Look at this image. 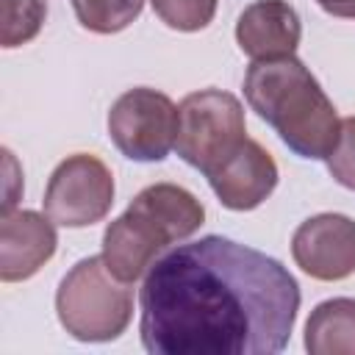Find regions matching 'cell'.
<instances>
[{
  "label": "cell",
  "instance_id": "14",
  "mask_svg": "<svg viewBox=\"0 0 355 355\" xmlns=\"http://www.w3.org/2000/svg\"><path fill=\"white\" fill-rule=\"evenodd\" d=\"M47 3L44 0H3V31L0 44L6 50L28 44L44 25Z\"/></svg>",
  "mask_w": 355,
  "mask_h": 355
},
{
  "label": "cell",
  "instance_id": "6",
  "mask_svg": "<svg viewBox=\"0 0 355 355\" xmlns=\"http://www.w3.org/2000/svg\"><path fill=\"white\" fill-rule=\"evenodd\" d=\"M108 136L130 161H164L175 147L178 105L158 89H128L108 111Z\"/></svg>",
  "mask_w": 355,
  "mask_h": 355
},
{
  "label": "cell",
  "instance_id": "16",
  "mask_svg": "<svg viewBox=\"0 0 355 355\" xmlns=\"http://www.w3.org/2000/svg\"><path fill=\"white\" fill-rule=\"evenodd\" d=\"M327 169L336 183L355 191V116H344L333 153L327 155Z\"/></svg>",
  "mask_w": 355,
  "mask_h": 355
},
{
  "label": "cell",
  "instance_id": "12",
  "mask_svg": "<svg viewBox=\"0 0 355 355\" xmlns=\"http://www.w3.org/2000/svg\"><path fill=\"white\" fill-rule=\"evenodd\" d=\"M311 355H355V300L333 297L319 302L305 322Z\"/></svg>",
  "mask_w": 355,
  "mask_h": 355
},
{
  "label": "cell",
  "instance_id": "5",
  "mask_svg": "<svg viewBox=\"0 0 355 355\" xmlns=\"http://www.w3.org/2000/svg\"><path fill=\"white\" fill-rule=\"evenodd\" d=\"M247 139L244 105L222 89H200L178 105V155L205 178L227 161Z\"/></svg>",
  "mask_w": 355,
  "mask_h": 355
},
{
  "label": "cell",
  "instance_id": "1",
  "mask_svg": "<svg viewBox=\"0 0 355 355\" xmlns=\"http://www.w3.org/2000/svg\"><path fill=\"white\" fill-rule=\"evenodd\" d=\"M294 275L272 255L202 236L161 255L139 291L150 355H275L300 311Z\"/></svg>",
  "mask_w": 355,
  "mask_h": 355
},
{
  "label": "cell",
  "instance_id": "17",
  "mask_svg": "<svg viewBox=\"0 0 355 355\" xmlns=\"http://www.w3.org/2000/svg\"><path fill=\"white\" fill-rule=\"evenodd\" d=\"M319 8H324L333 17H344V19H355V0H316Z\"/></svg>",
  "mask_w": 355,
  "mask_h": 355
},
{
  "label": "cell",
  "instance_id": "3",
  "mask_svg": "<svg viewBox=\"0 0 355 355\" xmlns=\"http://www.w3.org/2000/svg\"><path fill=\"white\" fill-rule=\"evenodd\" d=\"M205 222L202 202L178 183H153L141 189L122 216L103 233V261L125 283H136L158 255L200 230Z\"/></svg>",
  "mask_w": 355,
  "mask_h": 355
},
{
  "label": "cell",
  "instance_id": "11",
  "mask_svg": "<svg viewBox=\"0 0 355 355\" xmlns=\"http://www.w3.org/2000/svg\"><path fill=\"white\" fill-rule=\"evenodd\" d=\"M300 36V14L286 0H255L236 22V44L252 61L294 55Z\"/></svg>",
  "mask_w": 355,
  "mask_h": 355
},
{
  "label": "cell",
  "instance_id": "15",
  "mask_svg": "<svg viewBox=\"0 0 355 355\" xmlns=\"http://www.w3.org/2000/svg\"><path fill=\"white\" fill-rule=\"evenodd\" d=\"M150 3L164 25L191 33V31H202L214 19L219 0H150Z\"/></svg>",
  "mask_w": 355,
  "mask_h": 355
},
{
  "label": "cell",
  "instance_id": "9",
  "mask_svg": "<svg viewBox=\"0 0 355 355\" xmlns=\"http://www.w3.org/2000/svg\"><path fill=\"white\" fill-rule=\"evenodd\" d=\"M55 222L39 211H3L0 219V280L19 283L33 277L58 247Z\"/></svg>",
  "mask_w": 355,
  "mask_h": 355
},
{
  "label": "cell",
  "instance_id": "2",
  "mask_svg": "<svg viewBox=\"0 0 355 355\" xmlns=\"http://www.w3.org/2000/svg\"><path fill=\"white\" fill-rule=\"evenodd\" d=\"M244 97L250 108L277 130L288 150L300 158L327 161L341 119L319 80L297 55L252 61L244 75Z\"/></svg>",
  "mask_w": 355,
  "mask_h": 355
},
{
  "label": "cell",
  "instance_id": "4",
  "mask_svg": "<svg viewBox=\"0 0 355 355\" xmlns=\"http://www.w3.org/2000/svg\"><path fill=\"white\" fill-rule=\"evenodd\" d=\"M61 327L78 341H114L133 316V288L119 280L103 255L80 258L55 291Z\"/></svg>",
  "mask_w": 355,
  "mask_h": 355
},
{
  "label": "cell",
  "instance_id": "13",
  "mask_svg": "<svg viewBox=\"0 0 355 355\" xmlns=\"http://www.w3.org/2000/svg\"><path fill=\"white\" fill-rule=\"evenodd\" d=\"M78 22L92 33H119L139 19L144 0H72Z\"/></svg>",
  "mask_w": 355,
  "mask_h": 355
},
{
  "label": "cell",
  "instance_id": "8",
  "mask_svg": "<svg viewBox=\"0 0 355 355\" xmlns=\"http://www.w3.org/2000/svg\"><path fill=\"white\" fill-rule=\"evenodd\" d=\"M297 266L313 280H344L355 272V219L344 214H316L291 236Z\"/></svg>",
  "mask_w": 355,
  "mask_h": 355
},
{
  "label": "cell",
  "instance_id": "10",
  "mask_svg": "<svg viewBox=\"0 0 355 355\" xmlns=\"http://www.w3.org/2000/svg\"><path fill=\"white\" fill-rule=\"evenodd\" d=\"M277 178L280 172L272 153L261 141L244 139V144L208 175V183L225 208L252 211L275 191Z\"/></svg>",
  "mask_w": 355,
  "mask_h": 355
},
{
  "label": "cell",
  "instance_id": "7",
  "mask_svg": "<svg viewBox=\"0 0 355 355\" xmlns=\"http://www.w3.org/2000/svg\"><path fill=\"white\" fill-rule=\"evenodd\" d=\"M44 214L61 227H89L114 205V175L89 153L64 158L44 189Z\"/></svg>",
  "mask_w": 355,
  "mask_h": 355
}]
</instances>
